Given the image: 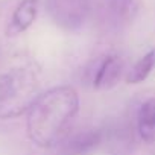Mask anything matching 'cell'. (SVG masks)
<instances>
[{
  "instance_id": "cell-9",
  "label": "cell",
  "mask_w": 155,
  "mask_h": 155,
  "mask_svg": "<svg viewBox=\"0 0 155 155\" xmlns=\"http://www.w3.org/2000/svg\"><path fill=\"white\" fill-rule=\"evenodd\" d=\"M141 0H110V9L116 20L122 23L132 21L138 14Z\"/></svg>"
},
{
  "instance_id": "cell-1",
  "label": "cell",
  "mask_w": 155,
  "mask_h": 155,
  "mask_svg": "<svg viewBox=\"0 0 155 155\" xmlns=\"http://www.w3.org/2000/svg\"><path fill=\"white\" fill-rule=\"evenodd\" d=\"M79 111V96L68 85L53 87L35 99L28 110V134L34 144L52 147L59 143Z\"/></svg>"
},
{
  "instance_id": "cell-4",
  "label": "cell",
  "mask_w": 155,
  "mask_h": 155,
  "mask_svg": "<svg viewBox=\"0 0 155 155\" xmlns=\"http://www.w3.org/2000/svg\"><path fill=\"white\" fill-rule=\"evenodd\" d=\"M123 71V62L117 55H107L99 59L90 71V82L97 90H108L114 87Z\"/></svg>"
},
{
  "instance_id": "cell-2",
  "label": "cell",
  "mask_w": 155,
  "mask_h": 155,
  "mask_svg": "<svg viewBox=\"0 0 155 155\" xmlns=\"http://www.w3.org/2000/svg\"><path fill=\"white\" fill-rule=\"evenodd\" d=\"M38 81L31 68L15 67L0 74V119L26 113L38 97Z\"/></svg>"
},
{
  "instance_id": "cell-7",
  "label": "cell",
  "mask_w": 155,
  "mask_h": 155,
  "mask_svg": "<svg viewBox=\"0 0 155 155\" xmlns=\"http://www.w3.org/2000/svg\"><path fill=\"white\" fill-rule=\"evenodd\" d=\"M137 128L146 143H155V97L147 99L138 110Z\"/></svg>"
},
{
  "instance_id": "cell-8",
  "label": "cell",
  "mask_w": 155,
  "mask_h": 155,
  "mask_svg": "<svg viewBox=\"0 0 155 155\" xmlns=\"http://www.w3.org/2000/svg\"><path fill=\"white\" fill-rule=\"evenodd\" d=\"M155 67V50H150L144 53L128 71L126 82L128 84H140L150 74V71Z\"/></svg>"
},
{
  "instance_id": "cell-5",
  "label": "cell",
  "mask_w": 155,
  "mask_h": 155,
  "mask_svg": "<svg viewBox=\"0 0 155 155\" xmlns=\"http://www.w3.org/2000/svg\"><path fill=\"white\" fill-rule=\"evenodd\" d=\"M102 140V134L96 128H82L73 134L65 135L62 143V153L64 155H84L94 149Z\"/></svg>"
},
{
  "instance_id": "cell-6",
  "label": "cell",
  "mask_w": 155,
  "mask_h": 155,
  "mask_svg": "<svg viewBox=\"0 0 155 155\" xmlns=\"http://www.w3.org/2000/svg\"><path fill=\"white\" fill-rule=\"evenodd\" d=\"M37 12H38V0H21L9 20L6 34L9 37H15L29 29L37 18Z\"/></svg>"
},
{
  "instance_id": "cell-3",
  "label": "cell",
  "mask_w": 155,
  "mask_h": 155,
  "mask_svg": "<svg viewBox=\"0 0 155 155\" xmlns=\"http://www.w3.org/2000/svg\"><path fill=\"white\" fill-rule=\"evenodd\" d=\"M88 0H47L52 20L65 31L79 29L88 15Z\"/></svg>"
}]
</instances>
